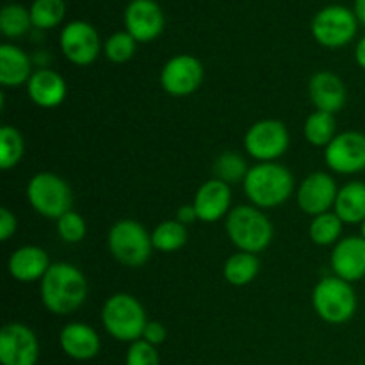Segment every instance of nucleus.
<instances>
[{"mask_svg": "<svg viewBox=\"0 0 365 365\" xmlns=\"http://www.w3.org/2000/svg\"><path fill=\"white\" fill-rule=\"evenodd\" d=\"M342 220L335 212H324L312 217L309 227L310 241L317 246H335L341 241Z\"/></svg>", "mask_w": 365, "mask_h": 365, "instance_id": "obj_27", "label": "nucleus"}, {"mask_svg": "<svg viewBox=\"0 0 365 365\" xmlns=\"http://www.w3.org/2000/svg\"><path fill=\"white\" fill-rule=\"evenodd\" d=\"M335 130H337V121H335V114L323 113V110H314L305 121L303 127V134L305 139L312 146L317 148H327L331 141L335 139Z\"/></svg>", "mask_w": 365, "mask_h": 365, "instance_id": "obj_25", "label": "nucleus"}, {"mask_svg": "<svg viewBox=\"0 0 365 365\" xmlns=\"http://www.w3.org/2000/svg\"><path fill=\"white\" fill-rule=\"evenodd\" d=\"M339 187L335 178L327 171H316L305 177L296 191L298 207L309 216L316 217L319 214L330 212L337 200Z\"/></svg>", "mask_w": 365, "mask_h": 365, "instance_id": "obj_13", "label": "nucleus"}, {"mask_svg": "<svg viewBox=\"0 0 365 365\" xmlns=\"http://www.w3.org/2000/svg\"><path fill=\"white\" fill-rule=\"evenodd\" d=\"M324 163L339 175H356L365 171V134L346 130L335 135L324 148Z\"/></svg>", "mask_w": 365, "mask_h": 365, "instance_id": "obj_10", "label": "nucleus"}, {"mask_svg": "<svg viewBox=\"0 0 365 365\" xmlns=\"http://www.w3.org/2000/svg\"><path fill=\"white\" fill-rule=\"evenodd\" d=\"M16 216H14L7 207H2V209H0V241H9V239L16 234Z\"/></svg>", "mask_w": 365, "mask_h": 365, "instance_id": "obj_35", "label": "nucleus"}, {"mask_svg": "<svg viewBox=\"0 0 365 365\" xmlns=\"http://www.w3.org/2000/svg\"><path fill=\"white\" fill-rule=\"evenodd\" d=\"M227 235L239 252L260 253L273 241V223L255 205H239L227 216Z\"/></svg>", "mask_w": 365, "mask_h": 365, "instance_id": "obj_3", "label": "nucleus"}, {"mask_svg": "<svg viewBox=\"0 0 365 365\" xmlns=\"http://www.w3.org/2000/svg\"><path fill=\"white\" fill-rule=\"evenodd\" d=\"M334 212L344 225H356L365 220V184L364 182H348L339 189Z\"/></svg>", "mask_w": 365, "mask_h": 365, "instance_id": "obj_23", "label": "nucleus"}, {"mask_svg": "<svg viewBox=\"0 0 365 365\" xmlns=\"http://www.w3.org/2000/svg\"><path fill=\"white\" fill-rule=\"evenodd\" d=\"M59 344L71 360L88 362L100 353L102 341L93 327L86 323H68L59 334Z\"/></svg>", "mask_w": 365, "mask_h": 365, "instance_id": "obj_19", "label": "nucleus"}, {"mask_svg": "<svg viewBox=\"0 0 365 365\" xmlns=\"http://www.w3.org/2000/svg\"><path fill=\"white\" fill-rule=\"evenodd\" d=\"M29 98L43 109H53L66 98V81L57 71L41 68L32 73L27 82Z\"/></svg>", "mask_w": 365, "mask_h": 365, "instance_id": "obj_21", "label": "nucleus"}, {"mask_svg": "<svg viewBox=\"0 0 365 365\" xmlns=\"http://www.w3.org/2000/svg\"><path fill=\"white\" fill-rule=\"evenodd\" d=\"M196 220H198V214H196L195 207L192 205H182L180 209L177 210V221H180V223L185 225V227L195 223Z\"/></svg>", "mask_w": 365, "mask_h": 365, "instance_id": "obj_37", "label": "nucleus"}, {"mask_svg": "<svg viewBox=\"0 0 365 365\" xmlns=\"http://www.w3.org/2000/svg\"><path fill=\"white\" fill-rule=\"evenodd\" d=\"M312 34L328 48L348 45L356 34V14L342 6L324 7L314 18Z\"/></svg>", "mask_w": 365, "mask_h": 365, "instance_id": "obj_9", "label": "nucleus"}, {"mask_svg": "<svg viewBox=\"0 0 365 365\" xmlns=\"http://www.w3.org/2000/svg\"><path fill=\"white\" fill-rule=\"evenodd\" d=\"M32 27L31 11L20 4H9L0 11V31L7 38H20Z\"/></svg>", "mask_w": 365, "mask_h": 365, "instance_id": "obj_29", "label": "nucleus"}, {"mask_svg": "<svg viewBox=\"0 0 365 365\" xmlns=\"http://www.w3.org/2000/svg\"><path fill=\"white\" fill-rule=\"evenodd\" d=\"M187 227L177 220H168L157 225L152 232L153 250L163 253H173L184 248L187 242Z\"/></svg>", "mask_w": 365, "mask_h": 365, "instance_id": "obj_26", "label": "nucleus"}, {"mask_svg": "<svg viewBox=\"0 0 365 365\" xmlns=\"http://www.w3.org/2000/svg\"><path fill=\"white\" fill-rule=\"evenodd\" d=\"M203 82V64L189 53H180L168 61L160 71V86L171 96L192 95Z\"/></svg>", "mask_w": 365, "mask_h": 365, "instance_id": "obj_12", "label": "nucleus"}, {"mask_svg": "<svg viewBox=\"0 0 365 365\" xmlns=\"http://www.w3.org/2000/svg\"><path fill=\"white\" fill-rule=\"evenodd\" d=\"M125 27L135 41H153L164 29L163 9L155 0H132L125 9Z\"/></svg>", "mask_w": 365, "mask_h": 365, "instance_id": "obj_15", "label": "nucleus"}, {"mask_svg": "<svg viewBox=\"0 0 365 365\" xmlns=\"http://www.w3.org/2000/svg\"><path fill=\"white\" fill-rule=\"evenodd\" d=\"M107 246L114 259L127 267H141L152 255V234L135 220H121L110 227Z\"/></svg>", "mask_w": 365, "mask_h": 365, "instance_id": "obj_6", "label": "nucleus"}, {"mask_svg": "<svg viewBox=\"0 0 365 365\" xmlns=\"http://www.w3.org/2000/svg\"><path fill=\"white\" fill-rule=\"evenodd\" d=\"M57 234L68 245H77L88 234V225L81 214L70 210L57 220Z\"/></svg>", "mask_w": 365, "mask_h": 365, "instance_id": "obj_33", "label": "nucleus"}, {"mask_svg": "<svg viewBox=\"0 0 365 365\" xmlns=\"http://www.w3.org/2000/svg\"><path fill=\"white\" fill-rule=\"evenodd\" d=\"M360 235H362V237L365 239V220L362 221V223H360Z\"/></svg>", "mask_w": 365, "mask_h": 365, "instance_id": "obj_40", "label": "nucleus"}, {"mask_svg": "<svg viewBox=\"0 0 365 365\" xmlns=\"http://www.w3.org/2000/svg\"><path fill=\"white\" fill-rule=\"evenodd\" d=\"M248 170L250 168L246 166V160L237 152H225L214 160V173H216L214 178L228 185L245 182Z\"/></svg>", "mask_w": 365, "mask_h": 365, "instance_id": "obj_30", "label": "nucleus"}, {"mask_svg": "<svg viewBox=\"0 0 365 365\" xmlns=\"http://www.w3.org/2000/svg\"><path fill=\"white\" fill-rule=\"evenodd\" d=\"M166 339H168L166 327H164L163 323H159V321H148V324H146L145 328V334H143V341L150 342V344H153L157 348V346L163 344Z\"/></svg>", "mask_w": 365, "mask_h": 365, "instance_id": "obj_36", "label": "nucleus"}, {"mask_svg": "<svg viewBox=\"0 0 365 365\" xmlns=\"http://www.w3.org/2000/svg\"><path fill=\"white\" fill-rule=\"evenodd\" d=\"M242 187L257 209H274L294 192V177L284 164L259 163L248 170Z\"/></svg>", "mask_w": 365, "mask_h": 365, "instance_id": "obj_2", "label": "nucleus"}, {"mask_svg": "<svg viewBox=\"0 0 365 365\" xmlns=\"http://www.w3.org/2000/svg\"><path fill=\"white\" fill-rule=\"evenodd\" d=\"M135 39L125 32H116V34L110 36L106 41V46H103V52H106V57L110 61V63H127L134 57L135 53Z\"/></svg>", "mask_w": 365, "mask_h": 365, "instance_id": "obj_32", "label": "nucleus"}, {"mask_svg": "<svg viewBox=\"0 0 365 365\" xmlns=\"http://www.w3.org/2000/svg\"><path fill=\"white\" fill-rule=\"evenodd\" d=\"M309 96L316 110L335 114L346 106V86L339 75L331 71H317L310 77Z\"/></svg>", "mask_w": 365, "mask_h": 365, "instance_id": "obj_18", "label": "nucleus"}, {"mask_svg": "<svg viewBox=\"0 0 365 365\" xmlns=\"http://www.w3.org/2000/svg\"><path fill=\"white\" fill-rule=\"evenodd\" d=\"M232 205V189L217 178H210L200 185L196 191L192 207H195L198 220L203 223H216L221 217L228 216Z\"/></svg>", "mask_w": 365, "mask_h": 365, "instance_id": "obj_17", "label": "nucleus"}, {"mask_svg": "<svg viewBox=\"0 0 365 365\" xmlns=\"http://www.w3.org/2000/svg\"><path fill=\"white\" fill-rule=\"evenodd\" d=\"M355 14L365 25V0H355Z\"/></svg>", "mask_w": 365, "mask_h": 365, "instance_id": "obj_39", "label": "nucleus"}, {"mask_svg": "<svg viewBox=\"0 0 365 365\" xmlns=\"http://www.w3.org/2000/svg\"><path fill=\"white\" fill-rule=\"evenodd\" d=\"M31 57L18 46L6 45L0 46V84L2 88H20L27 86L32 77Z\"/></svg>", "mask_w": 365, "mask_h": 365, "instance_id": "obj_22", "label": "nucleus"}, {"mask_svg": "<svg viewBox=\"0 0 365 365\" xmlns=\"http://www.w3.org/2000/svg\"><path fill=\"white\" fill-rule=\"evenodd\" d=\"M39 360V341L24 323H7L0 330V364L36 365Z\"/></svg>", "mask_w": 365, "mask_h": 365, "instance_id": "obj_11", "label": "nucleus"}, {"mask_svg": "<svg viewBox=\"0 0 365 365\" xmlns=\"http://www.w3.org/2000/svg\"><path fill=\"white\" fill-rule=\"evenodd\" d=\"M102 324L110 337L132 344L143 339L148 319L145 307L135 296L118 292L103 303Z\"/></svg>", "mask_w": 365, "mask_h": 365, "instance_id": "obj_4", "label": "nucleus"}, {"mask_svg": "<svg viewBox=\"0 0 365 365\" xmlns=\"http://www.w3.org/2000/svg\"><path fill=\"white\" fill-rule=\"evenodd\" d=\"M50 266L52 264H50L48 253L39 246L32 245L14 250L7 260V271H9L11 277L18 282H24V284L38 280L41 282Z\"/></svg>", "mask_w": 365, "mask_h": 365, "instance_id": "obj_20", "label": "nucleus"}, {"mask_svg": "<svg viewBox=\"0 0 365 365\" xmlns=\"http://www.w3.org/2000/svg\"><path fill=\"white\" fill-rule=\"evenodd\" d=\"M41 303L56 316H68L84 305L88 298V280L77 266L56 262L39 282Z\"/></svg>", "mask_w": 365, "mask_h": 365, "instance_id": "obj_1", "label": "nucleus"}, {"mask_svg": "<svg viewBox=\"0 0 365 365\" xmlns=\"http://www.w3.org/2000/svg\"><path fill=\"white\" fill-rule=\"evenodd\" d=\"M61 50L70 63L88 66L100 53V36L88 21H70L61 32Z\"/></svg>", "mask_w": 365, "mask_h": 365, "instance_id": "obj_14", "label": "nucleus"}, {"mask_svg": "<svg viewBox=\"0 0 365 365\" xmlns=\"http://www.w3.org/2000/svg\"><path fill=\"white\" fill-rule=\"evenodd\" d=\"M125 365H160L159 351L153 344L139 339L128 346Z\"/></svg>", "mask_w": 365, "mask_h": 365, "instance_id": "obj_34", "label": "nucleus"}, {"mask_svg": "<svg viewBox=\"0 0 365 365\" xmlns=\"http://www.w3.org/2000/svg\"><path fill=\"white\" fill-rule=\"evenodd\" d=\"M260 271V260L255 253L237 252L227 259L223 266V277L234 287H245L252 284Z\"/></svg>", "mask_w": 365, "mask_h": 365, "instance_id": "obj_24", "label": "nucleus"}, {"mask_svg": "<svg viewBox=\"0 0 365 365\" xmlns=\"http://www.w3.org/2000/svg\"><path fill=\"white\" fill-rule=\"evenodd\" d=\"M27 200L39 216L57 221L71 210L73 192L68 182L59 175L43 171L29 180Z\"/></svg>", "mask_w": 365, "mask_h": 365, "instance_id": "obj_7", "label": "nucleus"}, {"mask_svg": "<svg viewBox=\"0 0 365 365\" xmlns=\"http://www.w3.org/2000/svg\"><path fill=\"white\" fill-rule=\"evenodd\" d=\"M66 13L64 0H34L31 6L32 25L36 29H53L61 24Z\"/></svg>", "mask_w": 365, "mask_h": 365, "instance_id": "obj_31", "label": "nucleus"}, {"mask_svg": "<svg viewBox=\"0 0 365 365\" xmlns=\"http://www.w3.org/2000/svg\"><path fill=\"white\" fill-rule=\"evenodd\" d=\"M25 153V141L20 130L11 125H4L0 128V168L4 171L13 170L18 166Z\"/></svg>", "mask_w": 365, "mask_h": 365, "instance_id": "obj_28", "label": "nucleus"}, {"mask_svg": "<svg viewBox=\"0 0 365 365\" xmlns=\"http://www.w3.org/2000/svg\"><path fill=\"white\" fill-rule=\"evenodd\" d=\"M291 134L280 120H260L248 128L245 150L259 163H277L289 150Z\"/></svg>", "mask_w": 365, "mask_h": 365, "instance_id": "obj_8", "label": "nucleus"}, {"mask_svg": "<svg viewBox=\"0 0 365 365\" xmlns=\"http://www.w3.org/2000/svg\"><path fill=\"white\" fill-rule=\"evenodd\" d=\"M330 266L335 277L349 284L365 278V239L362 235L341 239L331 250Z\"/></svg>", "mask_w": 365, "mask_h": 365, "instance_id": "obj_16", "label": "nucleus"}, {"mask_svg": "<svg viewBox=\"0 0 365 365\" xmlns=\"http://www.w3.org/2000/svg\"><path fill=\"white\" fill-rule=\"evenodd\" d=\"M312 307L328 324H344L356 314L359 298L349 282L339 277H324L312 291Z\"/></svg>", "mask_w": 365, "mask_h": 365, "instance_id": "obj_5", "label": "nucleus"}, {"mask_svg": "<svg viewBox=\"0 0 365 365\" xmlns=\"http://www.w3.org/2000/svg\"><path fill=\"white\" fill-rule=\"evenodd\" d=\"M355 61L362 70H365V36L356 43V48H355Z\"/></svg>", "mask_w": 365, "mask_h": 365, "instance_id": "obj_38", "label": "nucleus"}]
</instances>
